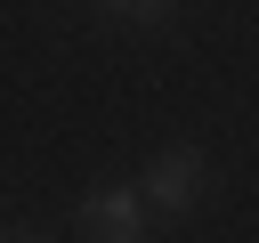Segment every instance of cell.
I'll return each instance as SVG.
<instances>
[{
    "instance_id": "obj_1",
    "label": "cell",
    "mask_w": 259,
    "mask_h": 243,
    "mask_svg": "<svg viewBox=\"0 0 259 243\" xmlns=\"http://www.w3.org/2000/svg\"><path fill=\"white\" fill-rule=\"evenodd\" d=\"M202 178H210V162L194 146H162L154 170H146V202L154 211H186V202H202Z\"/></svg>"
},
{
    "instance_id": "obj_2",
    "label": "cell",
    "mask_w": 259,
    "mask_h": 243,
    "mask_svg": "<svg viewBox=\"0 0 259 243\" xmlns=\"http://www.w3.org/2000/svg\"><path fill=\"white\" fill-rule=\"evenodd\" d=\"M138 227H146V211H138L130 186H97V194L81 202V235H89V243H138Z\"/></svg>"
},
{
    "instance_id": "obj_3",
    "label": "cell",
    "mask_w": 259,
    "mask_h": 243,
    "mask_svg": "<svg viewBox=\"0 0 259 243\" xmlns=\"http://www.w3.org/2000/svg\"><path fill=\"white\" fill-rule=\"evenodd\" d=\"M113 16H138V24H170L178 16V0H105Z\"/></svg>"
},
{
    "instance_id": "obj_4",
    "label": "cell",
    "mask_w": 259,
    "mask_h": 243,
    "mask_svg": "<svg viewBox=\"0 0 259 243\" xmlns=\"http://www.w3.org/2000/svg\"><path fill=\"white\" fill-rule=\"evenodd\" d=\"M0 243H32V235H0Z\"/></svg>"
}]
</instances>
